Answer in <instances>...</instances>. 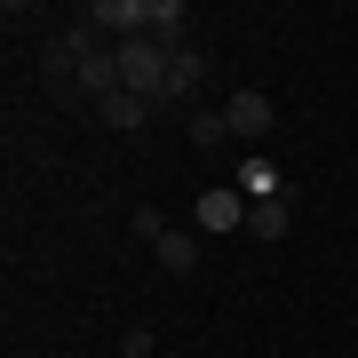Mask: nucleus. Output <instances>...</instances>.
<instances>
[{
    "label": "nucleus",
    "mask_w": 358,
    "mask_h": 358,
    "mask_svg": "<svg viewBox=\"0 0 358 358\" xmlns=\"http://www.w3.org/2000/svg\"><path fill=\"white\" fill-rule=\"evenodd\" d=\"M112 56H120V88L159 112L167 103V72H176V48H159V40H120Z\"/></svg>",
    "instance_id": "nucleus-1"
},
{
    "label": "nucleus",
    "mask_w": 358,
    "mask_h": 358,
    "mask_svg": "<svg viewBox=\"0 0 358 358\" xmlns=\"http://www.w3.org/2000/svg\"><path fill=\"white\" fill-rule=\"evenodd\" d=\"M231 192H239L247 207H263V199H287V176H279L263 152H247V159H239V176H231Z\"/></svg>",
    "instance_id": "nucleus-2"
},
{
    "label": "nucleus",
    "mask_w": 358,
    "mask_h": 358,
    "mask_svg": "<svg viewBox=\"0 0 358 358\" xmlns=\"http://www.w3.org/2000/svg\"><path fill=\"white\" fill-rule=\"evenodd\" d=\"M223 120H231L239 143H255V136H271V96H263V88H239V96L223 103Z\"/></svg>",
    "instance_id": "nucleus-3"
},
{
    "label": "nucleus",
    "mask_w": 358,
    "mask_h": 358,
    "mask_svg": "<svg viewBox=\"0 0 358 358\" xmlns=\"http://www.w3.org/2000/svg\"><path fill=\"white\" fill-rule=\"evenodd\" d=\"M239 223H247V199L231 183L223 192H199V231H239Z\"/></svg>",
    "instance_id": "nucleus-4"
},
{
    "label": "nucleus",
    "mask_w": 358,
    "mask_h": 358,
    "mask_svg": "<svg viewBox=\"0 0 358 358\" xmlns=\"http://www.w3.org/2000/svg\"><path fill=\"white\" fill-rule=\"evenodd\" d=\"M143 40L183 48V0H143Z\"/></svg>",
    "instance_id": "nucleus-5"
},
{
    "label": "nucleus",
    "mask_w": 358,
    "mask_h": 358,
    "mask_svg": "<svg viewBox=\"0 0 358 358\" xmlns=\"http://www.w3.org/2000/svg\"><path fill=\"white\" fill-rule=\"evenodd\" d=\"M247 231H255L263 247H279L287 231H294V199H263V207H247Z\"/></svg>",
    "instance_id": "nucleus-6"
},
{
    "label": "nucleus",
    "mask_w": 358,
    "mask_h": 358,
    "mask_svg": "<svg viewBox=\"0 0 358 358\" xmlns=\"http://www.w3.org/2000/svg\"><path fill=\"white\" fill-rule=\"evenodd\" d=\"M96 120H103V128H120V136H128V128H143V120H152V103L120 88V96H103V103H96Z\"/></svg>",
    "instance_id": "nucleus-7"
},
{
    "label": "nucleus",
    "mask_w": 358,
    "mask_h": 358,
    "mask_svg": "<svg viewBox=\"0 0 358 358\" xmlns=\"http://www.w3.org/2000/svg\"><path fill=\"white\" fill-rule=\"evenodd\" d=\"M152 255H159V271H176V279H183V271H199V239H192V231H167Z\"/></svg>",
    "instance_id": "nucleus-8"
},
{
    "label": "nucleus",
    "mask_w": 358,
    "mask_h": 358,
    "mask_svg": "<svg viewBox=\"0 0 358 358\" xmlns=\"http://www.w3.org/2000/svg\"><path fill=\"white\" fill-rule=\"evenodd\" d=\"M199 80H207V56H199V48H176V72H167V103H183Z\"/></svg>",
    "instance_id": "nucleus-9"
},
{
    "label": "nucleus",
    "mask_w": 358,
    "mask_h": 358,
    "mask_svg": "<svg viewBox=\"0 0 358 358\" xmlns=\"http://www.w3.org/2000/svg\"><path fill=\"white\" fill-rule=\"evenodd\" d=\"M192 143H199V152L231 143V120H223V112H192Z\"/></svg>",
    "instance_id": "nucleus-10"
},
{
    "label": "nucleus",
    "mask_w": 358,
    "mask_h": 358,
    "mask_svg": "<svg viewBox=\"0 0 358 358\" xmlns=\"http://www.w3.org/2000/svg\"><path fill=\"white\" fill-rule=\"evenodd\" d=\"M112 358H120V350H112Z\"/></svg>",
    "instance_id": "nucleus-11"
}]
</instances>
